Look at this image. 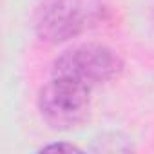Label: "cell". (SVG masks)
<instances>
[{
	"label": "cell",
	"instance_id": "6da1fadb",
	"mask_svg": "<svg viewBox=\"0 0 154 154\" xmlns=\"http://www.w3.org/2000/svg\"><path fill=\"white\" fill-rule=\"evenodd\" d=\"M91 105V85L71 76L54 74L40 91L38 109L53 129H71L87 118Z\"/></svg>",
	"mask_w": 154,
	"mask_h": 154
},
{
	"label": "cell",
	"instance_id": "7a4b0ae2",
	"mask_svg": "<svg viewBox=\"0 0 154 154\" xmlns=\"http://www.w3.org/2000/svg\"><path fill=\"white\" fill-rule=\"evenodd\" d=\"M100 11L98 0H45L38 9L36 31L42 40L62 42L91 27Z\"/></svg>",
	"mask_w": 154,
	"mask_h": 154
},
{
	"label": "cell",
	"instance_id": "3957f363",
	"mask_svg": "<svg viewBox=\"0 0 154 154\" xmlns=\"http://www.w3.org/2000/svg\"><path fill=\"white\" fill-rule=\"evenodd\" d=\"M123 63L120 56L100 44H82L65 51L54 62V74L71 76L87 85L109 82L120 74Z\"/></svg>",
	"mask_w": 154,
	"mask_h": 154
},
{
	"label": "cell",
	"instance_id": "277c9868",
	"mask_svg": "<svg viewBox=\"0 0 154 154\" xmlns=\"http://www.w3.org/2000/svg\"><path fill=\"white\" fill-rule=\"evenodd\" d=\"M40 150H42V152H51V150H58V152H80L78 147H74V145H71V143H53V145L42 147Z\"/></svg>",
	"mask_w": 154,
	"mask_h": 154
}]
</instances>
